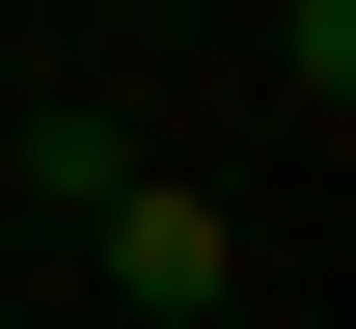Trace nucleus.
<instances>
[{
	"instance_id": "f257e3e1",
	"label": "nucleus",
	"mask_w": 356,
	"mask_h": 329,
	"mask_svg": "<svg viewBox=\"0 0 356 329\" xmlns=\"http://www.w3.org/2000/svg\"><path fill=\"white\" fill-rule=\"evenodd\" d=\"M110 302H220V192L137 165V192H110Z\"/></svg>"
},
{
	"instance_id": "f03ea898",
	"label": "nucleus",
	"mask_w": 356,
	"mask_h": 329,
	"mask_svg": "<svg viewBox=\"0 0 356 329\" xmlns=\"http://www.w3.org/2000/svg\"><path fill=\"white\" fill-rule=\"evenodd\" d=\"M0 329H28V302H0Z\"/></svg>"
}]
</instances>
